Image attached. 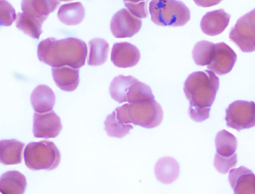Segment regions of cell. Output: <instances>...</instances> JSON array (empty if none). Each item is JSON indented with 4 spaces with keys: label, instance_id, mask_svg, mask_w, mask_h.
Masks as SVG:
<instances>
[{
    "label": "cell",
    "instance_id": "6da1fadb",
    "mask_svg": "<svg viewBox=\"0 0 255 194\" xmlns=\"http://www.w3.org/2000/svg\"><path fill=\"white\" fill-rule=\"evenodd\" d=\"M37 53L41 62L53 67L68 66L79 68L85 64L87 47L85 42L77 38L58 40L49 37L39 42Z\"/></svg>",
    "mask_w": 255,
    "mask_h": 194
},
{
    "label": "cell",
    "instance_id": "7a4b0ae2",
    "mask_svg": "<svg viewBox=\"0 0 255 194\" xmlns=\"http://www.w3.org/2000/svg\"><path fill=\"white\" fill-rule=\"evenodd\" d=\"M219 79L211 70L194 72L184 84V92L189 107H211L219 87Z\"/></svg>",
    "mask_w": 255,
    "mask_h": 194
},
{
    "label": "cell",
    "instance_id": "3957f363",
    "mask_svg": "<svg viewBox=\"0 0 255 194\" xmlns=\"http://www.w3.org/2000/svg\"><path fill=\"white\" fill-rule=\"evenodd\" d=\"M115 111L117 118L122 122L147 129L159 126L163 118L162 109L154 99L126 103L116 108Z\"/></svg>",
    "mask_w": 255,
    "mask_h": 194
},
{
    "label": "cell",
    "instance_id": "277c9868",
    "mask_svg": "<svg viewBox=\"0 0 255 194\" xmlns=\"http://www.w3.org/2000/svg\"><path fill=\"white\" fill-rule=\"evenodd\" d=\"M149 11L151 21L160 26H181L190 19L189 9L177 0H152Z\"/></svg>",
    "mask_w": 255,
    "mask_h": 194
},
{
    "label": "cell",
    "instance_id": "5b68a950",
    "mask_svg": "<svg viewBox=\"0 0 255 194\" xmlns=\"http://www.w3.org/2000/svg\"><path fill=\"white\" fill-rule=\"evenodd\" d=\"M23 157L26 166L33 171H51L59 165L61 155L54 142L45 140L28 143L25 148Z\"/></svg>",
    "mask_w": 255,
    "mask_h": 194
},
{
    "label": "cell",
    "instance_id": "8992f818",
    "mask_svg": "<svg viewBox=\"0 0 255 194\" xmlns=\"http://www.w3.org/2000/svg\"><path fill=\"white\" fill-rule=\"evenodd\" d=\"M229 38L243 52L255 51V8L238 19Z\"/></svg>",
    "mask_w": 255,
    "mask_h": 194
},
{
    "label": "cell",
    "instance_id": "52a82bcc",
    "mask_svg": "<svg viewBox=\"0 0 255 194\" xmlns=\"http://www.w3.org/2000/svg\"><path fill=\"white\" fill-rule=\"evenodd\" d=\"M226 125L238 132L255 126V103L236 100L226 110Z\"/></svg>",
    "mask_w": 255,
    "mask_h": 194
},
{
    "label": "cell",
    "instance_id": "ba28073f",
    "mask_svg": "<svg viewBox=\"0 0 255 194\" xmlns=\"http://www.w3.org/2000/svg\"><path fill=\"white\" fill-rule=\"evenodd\" d=\"M142 25L141 20L128 9L122 8L112 17L110 28L116 38L131 37L137 33Z\"/></svg>",
    "mask_w": 255,
    "mask_h": 194
},
{
    "label": "cell",
    "instance_id": "9c48e42d",
    "mask_svg": "<svg viewBox=\"0 0 255 194\" xmlns=\"http://www.w3.org/2000/svg\"><path fill=\"white\" fill-rule=\"evenodd\" d=\"M62 125L59 117L53 110L40 113L35 112L33 117V134L37 138H54L60 133Z\"/></svg>",
    "mask_w": 255,
    "mask_h": 194
},
{
    "label": "cell",
    "instance_id": "30bf717a",
    "mask_svg": "<svg viewBox=\"0 0 255 194\" xmlns=\"http://www.w3.org/2000/svg\"><path fill=\"white\" fill-rule=\"evenodd\" d=\"M237 59L235 52L225 42L214 44L212 60L207 67L218 75L228 73L233 69Z\"/></svg>",
    "mask_w": 255,
    "mask_h": 194
},
{
    "label": "cell",
    "instance_id": "8fae6325",
    "mask_svg": "<svg viewBox=\"0 0 255 194\" xmlns=\"http://www.w3.org/2000/svg\"><path fill=\"white\" fill-rule=\"evenodd\" d=\"M60 3L59 0H22L21 7L26 16L43 24Z\"/></svg>",
    "mask_w": 255,
    "mask_h": 194
},
{
    "label": "cell",
    "instance_id": "7c38bea8",
    "mask_svg": "<svg viewBox=\"0 0 255 194\" xmlns=\"http://www.w3.org/2000/svg\"><path fill=\"white\" fill-rule=\"evenodd\" d=\"M140 54L134 45L127 42L115 43L113 46L111 60L118 67L128 68L135 66L139 61Z\"/></svg>",
    "mask_w": 255,
    "mask_h": 194
},
{
    "label": "cell",
    "instance_id": "4fadbf2b",
    "mask_svg": "<svg viewBox=\"0 0 255 194\" xmlns=\"http://www.w3.org/2000/svg\"><path fill=\"white\" fill-rule=\"evenodd\" d=\"M229 181L236 194H255V175L252 171L241 166L231 169Z\"/></svg>",
    "mask_w": 255,
    "mask_h": 194
},
{
    "label": "cell",
    "instance_id": "5bb4252c",
    "mask_svg": "<svg viewBox=\"0 0 255 194\" xmlns=\"http://www.w3.org/2000/svg\"><path fill=\"white\" fill-rule=\"evenodd\" d=\"M230 17L231 15L223 9L208 12L201 20V29L208 35H217L227 27Z\"/></svg>",
    "mask_w": 255,
    "mask_h": 194
},
{
    "label": "cell",
    "instance_id": "9a60e30c",
    "mask_svg": "<svg viewBox=\"0 0 255 194\" xmlns=\"http://www.w3.org/2000/svg\"><path fill=\"white\" fill-rule=\"evenodd\" d=\"M53 79L61 90L71 92L78 87L79 81V70L68 66L51 68Z\"/></svg>",
    "mask_w": 255,
    "mask_h": 194
},
{
    "label": "cell",
    "instance_id": "2e32d148",
    "mask_svg": "<svg viewBox=\"0 0 255 194\" xmlns=\"http://www.w3.org/2000/svg\"><path fill=\"white\" fill-rule=\"evenodd\" d=\"M30 101L34 110L43 113L52 110L55 103V95L49 86L38 85L32 92Z\"/></svg>",
    "mask_w": 255,
    "mask_h": 194
},
{
    "label": "cell",
    "instance_id": "e0dca14e",
    "mask_svg": "<svg viewBox=\"0 0 255 194\" xmlns=\"http://www.w3.org/2000/svg\"><path fill=\"white\" fill-rule=\"evenodd\" d=\"M180 166L173 158L165 157L159 159L154 167L157 180L164 184L173 183L179 177Z\"/></svg>",
    "mask_w": 255,
    "mask_h": 194
},
{
    "label": "cell",
    "instance_id": "ac0fdd59",
    "mask_svg": "<svg viewBox=\"0 0 255 194\" xmlns=\"http://www.w3.org/2000/svg\"><path fill=\"white\" fill-rule=\"evenodd\" d=\"M25 144L15 139L1 140L0 142V162L5 165L20 164Z\"/></svg>",
    "mask_w": 255,
    "mask_h": 194
},
{
    "label": "cell",
    "instance_id": "d6986e66",
    "mask_svg": "<svg viewBox=\"0 0 255 194\" xmlns=\"http://www.w3.org/2000/svg\"><path fill=\"white\" fill-rule=\"evenodd\" d=\"M26 185L25 177L17 171L6 172L0 178V192L3 194H22Z\"/></svg>",
    "mask_w": 255,
    "mask_h": 194
},
{
    "label": "cell",
    "instance_id": "ffe728a7",
    "mask_svg": "<svg viewBox=\"0 0 255 194\" xmlns=\"http://www.w3.org/2000/svg\"><path fill=\"white\" fill-rule=\"evenodd\" d=\"M85 9L80 2H75L62 5L57 12L61 22L68 25L80 23L84 18Z\"/></svg>",
    "mask_w": 255,
    "mask_h": 194
},
{
    "label": "cell",
    "instance_id": "44dd1931",
    "mask_svg": "<svg viewBox=\"0 0 255 194\" xmlns=\"http://www.w3.org/2000/svg\"><path fill=\"white\" fill-rule=\"evenodd\" d=\"M89 52L87 63L90 66H99L107 60L110 50L109 43L101 38H96L88 42Z\"/></svg>",
    "mask_w": 255,
    "mask_h": 194
},
{
    "label": "cell",
    "instance_id": "7402d4cb",
    "mask_svg": "<svg viewBox=\"0 0 255 194\" xmlns=\"http://www.w3.org/2000/svg\"><path fill=\"white\" fill-rule=\"evenodd\" d=\"M132 76L120 75L111 82L109 92L112 99L119 103L128 102L127 94L130 86L138 81Z\"/></svg>",
    "mask_w": 255,
    "mask_h": 194
},
{
    "label": "cell",
    "instance_id": "603a6c76",
    "mask_svg": "<svg viewBox=\"0 0 255 194\" xmlns=\"http://www.w3.org/2000/svg\"><path fill=\"white\" fill-rule=\"evenodd\" d=\"M215 143L217 153L223 156L233 155L237 148L236 137L224 129L217 134Z\"/></svg>",
    "mask_w": 255,
    "mask_h": 194
},
{
    "label": "cell",
    "instance_id": "cb8c5ba5",
    "mask_svg": "<svg viewBox=\"0 0 255 194\" xmlns=\"http://www.w3.org/2000/svg\"><path fill=\"white\" fill-rule=\"evenodd\" d=\"M104 125V129L109 136L118 138L125 137L133 128L130 124H125L119 120L115 110L107 116Z\"/></svg>",
    "mask_w": 255,
    "mask_h": 194
},
{
    "label": "cell",
    "instance_id": "d4e9b609",
    "mask_svg": "<svg viewBox=\"0 0 255 194\" xmlns=\"http://www.w3.org/2000/svg\"><path fill=\"white\" fill-rule=\"evenodd\" d=\"M214 44L207 40H202L194 45L192 57L196 64L203 66L210 63L214 52Z\"/></svg>",
    "mask_w": 255,
    "mask_h": 194
},
{
    "label": "cell",
    "instance_id": "484cf974",
    "mask_svg": "<svg viewBox=\"0 0 255 194\" xmlns=\"http://www.w3.org/2000/svg\"><path fill=\"white\" fill-rule=\"evenodd\" d=\"M128 103L141 102L154 99L150 87L139 80L133 83L127 94Z\"/></svg>",
    "mask_w": 255,
    "mask_h": 194
},
{
    "label": "cell",
    "instance_id": "4316f807",
    "mask_svg": "<svg viewBox=\"0 0 255 194\" xmlns=\"http://www.w3.org/2000/svg\"><path fill=\"white\" fill-rule=\"evenodd\" d=\"M15 24L19 30L34 39H39L43 32L42 24L28 17L23 12L17 13Z\"/></svg>",
    "mask_w": 255,
    "mask_h": 194
},
{
    "label": "cell",
    "instance_id": "83f0119b",
    "mask_svg": "<svg viewBox=\"0 0 255 194\" xmlns=\"http://www.w3.org/2000/svg\"><path fill=\"white\" fill-rule=\"evenodd\" d=\"M237 163V154L234 153L230 156H223L217 153L215 154L214 166L218 172L227 174L235 167Z\"/></svg>",
    "mask_w": 255,
    "mask_h": 194
},
{
    "label": "cell",
    "instance_id": "f1b7e54d",
    "mask_svg": "<svg viewBox=\"0 0 255 194\" xmlns=\"http://www.w3.org/2000/svg\"><path fill=\"white\" fill-rule=\"evenodd\" d=\"M0 20L1 26H10L16 20L17 15L13 7L6 0H0Z\"/></svg>",
    "mask_w": 255,
    "mask_h": 194
},
{
    "label": "cell",
    "instance_id": "f546056e",
    "mask_svg": "<svg viewBox=\"0 0 255 194\" xmlns=\"http://www.w3.org/2000/svg\"><path fill=\"white\" fill-rule=\"evenodd\" d=\"M124 4L127 9L137 17L142 18L147 16V1L139 3L124 1Z\"/></svg>",
    "mask_w": 255,
    "mask_h": 194
},
{
    "label": "cell",
    "instance_id": "4dcf8cb0",
    "mask_svg": "<svg viewBox=\"0 0 255 194\" xmlns=\"http://www.w3.org/2000/svg\"><path fill=\"white\" fill-rule=\"evenodd\" d=\"M210 110L211 107L202 108L189 107L188 114L193 121L201 122L209 118Z\"/></svg>",
    "mask_w": 255,
    "mask_h": 194
},
{
    "label": "cell",
    "instance_id": "1f68e13d",
    "mask_svg": "<svg viewBox=\"0 0 255 194\" xmlns=\"http://www.w3.org/2000/svg\"><path fill=\"white\" fill-rule=\"evenodd\" d=\"M198 6L208 7L219 4L223 0H193Z\"/></svg>",
    "mask_w": 255,
    "mask_h": 194
},
{
    "label": "cell",
    "instance_id": "d6a6232c",
    "mask_svg": "<svg viewBox=\"0 0 255 194\" xmlns=\"http://www.w3.org/2000/svg\"><path fill=\"white\" fill-rule=\"evenodd\" d=\"M124 1L130 2L133 3H139L143 1H147L149 0H123Z\"/></svg>",
    "mask_w": 255,
    "mask_h": 194
},
{
    "label": "cell",
    "instance_id": "836d02e7",
    "mask_svg": "<svg viewBox=\"0 0 255 194\" xmlns=\"http://www.w3.org/2000/svg\"><path fill=\"white\" fill-rule=\"evenodd\" d=\"M59 0L62 1H69L74 0Z\"/></svg>",
    "mask_w": 255,
    "mask_h": 194
}]
</instances>
